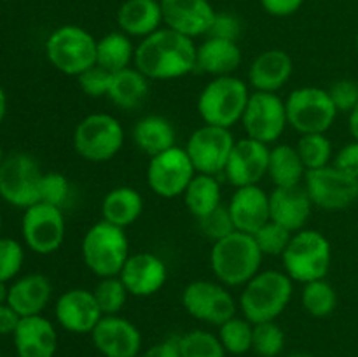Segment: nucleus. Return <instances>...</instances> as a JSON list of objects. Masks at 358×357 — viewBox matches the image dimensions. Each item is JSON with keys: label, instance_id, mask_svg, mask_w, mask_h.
<instances>
[{"label": "nucleus", "instance_id": "a19ab883", "mask_svg": "<svg viewBox=\"0 0 358 357\" xmlns=\"http://www.w3.org/2000/svg\"><path fill=\"white\" fill-rule=\"evenodd\" d=\"M292 231L280 226L275 220H268L261 230L255 231L254 238L255 241H257L262 254L280 255V258H282V254L285 252V248L289 247L290 240H292Z\"/></svg>", "mask_w": 358, "mask_h": 357}, {"label": "nucleus", "instance_id": "c85d7f7f", "mask_svg": "<svg viewBox=\"0 0 358 357\" xmlns=\"http://www.w3.org/2000/svg\"><path fill=\"white\" fill-rule=\"evenodd\" d=\"M133 142L142 153L152 158L177 146V132L170 119L164 115L149 114L138 119L133 128Z\"/></svg>", "mask_w": 358, "mask_h": 357}, {"label": "nucleus", "instance_id": "a878e982", "mask_svg": "<svg viewBox=\"0 0 358 357\" xmlns=\"http://www.w3.org/2000/svg\"><path fill=\"white\" fill-rule=\"evenodd\" d=\"M52 298V284L44 273H28L14 279L9 286L7 304L20 314V317L42 315Z\"/></svg>", "mask_w": 358, "mask_h": 357}, {"label": "nucleus", "instance_id": "7c9ffc66", "mask_svg": "<svg viewBox=\"0 0 358 357\" xmlns=\"http://www.w3.org/2000/svg\"><path fill=\"white\" fill-rule=\"evenodd\" d=\"M149 91L150 79L133 65L112 74V83L107 98L115 107L133 111L145 102V98L149 97Z\"/></svg>", "mask_w": 358, "mask_h": 357}, {"label": "nucleus", "instance_id": "e433bc0d", "mask_svg": "<svg viewBox=\"0 0 358 357\" xmlns=\"http://www.w3.org/2000/svg\"><path fill=\"white\" fill-rule=\"evenodd\" d=\"M296 147L308 172L329 167V164H332V160H334L332 142L329 140V136L325 133H308V135H301Z\"/></svg>", "mask_w": 358, "mask_h": 357}, {"label": "nucleus", "instance_id": "7ed1b4c3", "mask_svg": "<svg viewBox=\"0 0 358 357\" xmlns=\"http://www.w3.org/2000/svg\"><path fill=\"white\" fill-rule=\"evenodd\" d=\"M294 296V280L285 272L261 270L252 280L241 287V314L252 324L276 321L289 307Z\"/></svg>", "mask_w": 358, "mask_h": 357}, {"label": "nucleus", "instance_id": "2f4dec72", "mask_svg": "<svg viewBox=\"0 0 358 357\" xmlns=\"http://www.w3.org/2000/svg\"><path fill=\"white\" fill-rule=\"evenodd\" d=\"M306 172L296 146L276 144L269 149L268 177L271 178L275 188H292V186L304 184Z\"/></svg>", "mask_w": 358, "mask_h": 357}, {"label": "nucleus", "instance_id": "5fc2aeb1", "mask_svg": "<svg viewBox=\"0 0 358 357\" xmlns=\"http://www.w3.org/2000/svg\"><path fill=\"white\" fill-rule=\"evenodd\" d=\"M6 112H7V94L3 91V88L0 86V125H2L3 118H6Z\"/></svg>", "mask_w": 358, "mask_h": 357}, {"label": "nucleus", "instance_id": "f3484780", "mask_svg": "<svg viewBox=\"0 0 358 357\" xmlns=\"http://www.w3.org/2000/svg\"><path fill=\"white\" fill-rule=\"evenodd\" d=\"M269 149L268 144L250 136L236 140L222 175L234 188L259 186L262 178L268 177Z\"/></svg>", "mask_w": 358, "mask_h": 357}, {"label": "nucleus", "instance_id": "2eb2a0df", "mask_svg": "<svg viewBox=\"0 0 358 357\" xmlns=\"http://www.w3.org/2000/svg\"><path fill=\"white\" fill-rule=\"evenodd\" d=\"M304 188L313 206L327 212H341L358 200V178L350 177L334 164L306 172Z\"/></svg>", "mask_w": 358, "mask_h": 357}, {"label": "nucleus", "instance_id": "37998d69", "mask_svg": "<svg viewBox=\"0 0 358 357\" xmlns=\"http://www.w3.org/2000/svg\"><path fill=\"white\" fill-rule=\"evenodd\" d=\"M24 261V248L14 238L0 237V282H10L20 275Z\"/></svg>", "mask_w": 358, "mask_h": 357}, {"label": "nucleus", "instance_id": "4468645a", "mask_svg": "<svg viewBox=\"0 0 358 357\" xmlns=\"http://www.w3.org/2000/svg\"><path fill=\"white\" fill-rule=\"evenodd\" d=\"M241 126L250 139L275 144L289 126L285 100L278 93L252 91L241 115Z\"/></svg>", "mask_w": 358, "mask_h": 357}, {"label": "nucleus", "instance_id": "864d4df0", "mask_svg": "<svg viewBox=\"0 0 358 357\" xmlns=\"http://www.w3.org/2000/svg\"><path fill=\"white\" fill-rule=\"evenodd\" d=\"M348 130L352 133L353 140L358 142V105L348 114Z\"/></svg>", "mask_w": 358, "mask_h": 357}, {"label": "nucleus", "instance_id": "9b49d317", "mask_svg": "<svg viewBox=\"0 0 358 357\" xmlns=\"http://www.w3.org/2000/svg\"><path fill=\"white\" fill-rule=\"evenodd\" d=\"M182 304L196 321L212 326H222L233 318L238 310V301L224 284L212 280H194L182 290Z\"/></svg>", "mask_w": 358, "mask_h": 357}, {"label": "nucleus", "instance_id": "9d476101", "mask_svg": "<svg viewBox=\"0 0 358 357\" xmlns=\"http://www.w3.org/2000/svg\"><path fill=\"white\" fill-rule=\"evenodd\" d=\"M42 177L41 164L30 154H9L0 163V198L16 209H28L41 202Z\"/></svg>", "mask_w": 358, "mask_h": 357}, {"label": "nucleus", "instance_id": "423d86ee", "mask_svg": "<svg viewBox=\"0 0 358 357\" xmlns=\"http://www.w3.org/2000/svg\"><path fill=\"white\" fill-rule=\"evenodd\" d=\"M282 261L285 273L294 282L308 284L325 279L332 265V245L324 233L304 227L292 234Z\"/></svg>", "mask_w": 358, "mask_h": 357}, {"label": "nucleus", "instance_id": "473e14b6", "mask_svg": "<svg viewBox=\"0 0 358 357\" xmlns=\"http://www.w3.org/2000/svg\"><path fill=\"white\" fill-rule=\"evenodd\" d=\"M184 203L189 214L201 219L222 205V188L215 175L196 174L184 192Z\"/></svg>", "mask_w": 358, "mask_h": 357}, {"label": "nucleus", "instance_id": "4c0bfd02", "mask_svg": "<svg viewBox=\"0 0 358 357\" xmlns=\"http://www.w3.org/2000/svg\"><path fill=\"white\" fill-rule=\"evenodd\" d=\"M219 340L222 342L227 354L243 356L250 352L254 342V324L245 317L234 315L233 318L219 326Z\"/></svg>", "mask_w": 358, "mask_h": 357}, {"label": "nucleus", "instance_id": "f704fd0d", "mask_svg": "<svg viewBox=\"0 0 358 357\" xmlns=\"http://www.w3.org/2000/svg\"><path fill=\"white\" fill-rule=\"evenodd\" d=\"M301 304L311 317H329L338 307V293L334 286L325 279L311 280V282L303 284Z\"/></svg>", "mask_w": 358, "mask_h": 357}, {"label": "nucleus", "instance_id": "dca6fc26", "mask_svg": "<svg viewBox=\"0 0 358 357\" xmlns=\"http://www.w3.org/2000/svg\"><path fill=\"white\" fill-rule=\"evenodd\" d=\"M234 144L236 139L229 128L203 125L191 133L185 144V150L198 174L219 177L226 170Z\"/></svg>", "mask_w": 358, "mask_h": 357}, {"label": "nucleus", "instance_id": "4be33fe9", "mask_svg": "<svg viewBox=\"0 0 358 357\" xmlns=\"http://www.w3.org/2000/svg\"><path fill=\"white\" fill-rule=\"evenodd\" d=\"M227 210L233 219L234 230L254 234L269 219V192L261 186H243L236 188L227 203Z\"/></svg>", "mask_w": 358, "mask_h": 357}, {"label": "nucleus", "instance_id": "ea45409f", "mask_svg": "<svg viewBox=\"0 0 358 357\" xmlns=\"http://www.w3.org/2000/svg\"><path fill=\"white\" fill-rule=\"evenodd\" d=\"M285 349V332L276 321L254 324V342L252 350L259 357H276Z\"/></svg>", "mask_w": 358, "mask_h": 357}, {"label": "nucleus", "instance_id": "aec40b11", "mask_svg": "<svg viewBox=\"0 0 358 357\" xmlns=\"http://www.w3.org/2000/svg\"><path fill=\"white\" fill-rule=\"evenodd\" d=\"M163 23L189 38L205 37L212 30L217 10L208 0H159Z\"/></svg>", "mask_w": 358, "mask_h": 357}, {"label": "nucleus", "instance_id": "a211bd4d", "mask_svg": "<svg viewBox=\"0 0 358 357\" xmlns=\"http://www.w3.org/2000/svg\"><path fill=\"white\" fill-rule=\"evenodd\" d=\"M55 317L65 331L73 335H91L103 314L93 290L73 287L59 294L55 304Z\"/></svg>", "mask_w": 358, "mask_h": 357}, {"label": "nucleus", "instance_id": "ddd939ff", "mask_svg": "<svg viewBox=\"0 0 358 357\" xmlns=\"http://www.w3.org/2000/svg\"><path fill=\"white\" fill-rule=\"evenodd\" d=\"M196 174L198 172L185 147L175 146L150 158L147 167V184L159 198H180Z\"/></svg>", "mask_w": 358, "mask_h": 357}, {"label": "nucleus", "instance_id": "8fccbe9b", "mask_svg": "<svg viewBox=\"0 0 358 357\" xmlns=\"http://www.w3.org/2000/svg\"><path fill=\"white\" fill-rule=\"evenodd\" d=\"M304 0H261V6L269 16L287 18L296 14L303 7Z\"/></svg>", "mask_w": 358, "mask_h": 357}, {"label": "nucleus", "instance_id": "6ab92c4d", "mask_svg": "<svg viewBox=\"0 0 358 357\" xmlns=\"http://www.w3.org/2000/svg\"><path fill=\"white\" fill-rule=\"evenodd\" d=\"M91 340L103 357H138L142 352V332L121 315H103Z\"/></svg>", "mask_w": 358, "mask_h": 357}, {"label": "nucleus", "instance_id": "c756f323", "mask_svg": "<svg viewBox=\"0 0 358 357\" xmlns=\"http://www.w3.org/2000/svg\"><path fill=\"white\" fill-rule=\"evenodd\" d=\"M143 212V198L135 188L119 186L110 189L101 202V219L126 230L135 224Z\"/></svg>", "mask_w": 358, "mask_h": 357}, {"label": "nucleus", "instance_id": "de8ad7c7", "mask_svg": "<svg viewBox=\"0 0 358 357\" xmlns=\"http://www.w3.org/2000/svg\"><path fill=\"white\" fill-rule=\"evenodd\" d=\"M241 34V23L234 14L231 13H217L215 20H213L212 30L208 35L220 38H229V41H236Z\"/></svg>", "mask_w": 358, "mask_h": 357}, {"label": "nucleus", "instance_id": "412c9836", "mask_svg": "<svg viewBox=\"0 0 358 357\" xmlns=\"http://www.w3.org/2000/svg\"><path fill=\"white\" fill-rule=\"evenodd\" d=\"M117 276L128 289L129 296L149 298L159 293L168 282V266L152 252H138L129 254Z\"/></svg>", "mask_w": 358, "mask_h": 357}, {"label": "nucleus", "instance_id": "72a5a7b5", "mask_svg": "<svg viewBox=\"0 0 358 357\" xmlns=\"http://www.w3.org/2000/svg\"><path fill=\"white\" fill-rule=\"evenodd\" d=\"M135 49L131 37L119 31H110L96 42V65L110 74L124 70L135 62Z\"/></svg>", "mask_w": 358, "mask_h": 357}, {"label": "nucleus", "instance_id": "13d9d810", "mask_svg": "<svg viewBox=\"0 0 358 357\" xmlns=\"http://www.w3.org/2000/svg\"><path fill=\"white\" fill-rule=\"evenodd\" d=\"M0 231H2V214H0Z\"/></svg>", "mask_w": 358, "mask_h": 357}, {"label": "nucleus", "instance_id": "bf43d9fd", "mask_svg": "<svg viewBox=\"0 0 358 357\" xmlns=\"http://www.w3.org/2000/svg\"><path fill=\"white\" fill-rule=\"evenodd\" d=\"M355 42H357V51H358V34H357V41Z\"/></svg>", "mask_w": 358, "mask_h": 357}, {"label": "nucleus", "instance_id": "052dcab7", "mask_svg": "<svg viewBox=\"0 0 358 357\" xmlns=\"http://www.w3.org/2000/svg\"><path fill=\"white\" fill-rule=\"evenodd\" d=\"M0 357H2V356H0Z\"/></svg>", "mask_w": 358, "mask_h": 357}, {"label": "nucleus", "instance_id": "20e7f679", "mask_svg": "<svg viewBox=\"0 0 358 357\" xmlns=\"http://www.w3.org/2000/svg\"><path fill=\"white\" fill-rule=\"evenodd\" d=\"M250 98L248 83L236 76L212 77L198 97V114L205 125L233 128L241 122L245 107Z\"/></svg>", "mask_w": 358, "mask_h": 357}, {"label": "nucleus", "instance_id": "603ef678", "mask_svg": "<svg viewBox=\"0 0 358 357\" xmlns=\"http://www.w3.org/2000/svg\"><path fill=\"white\" fill-rule=\"evenodd\" d=\"M140 357H180L177 340H164V342L156 343L143 354H140Z\"/></svg>", "mask_w": 358, "mask_h": 357}, {"label": "nucleus", "instance_id": "09e8293b", "mask_svg": "<svg viewBox=\"0 0 358 357\" xmlns=\"http://www.w3.org/2000/svg\"><path fill=\"white\" fill-rule=\"evenodd\" d=\"M332 164L345 172L350 177L358 178V142L352 140L350 144H345L338 153L334 154Z\"/></svg>", "mask_w": 358, "mask_h": 357}, {"label": "nucleus", "instance_id": "c9c22d12", "mask_svg": "<svg viewBox=\"0 0 358 357\" xmlns=\"http://www.w3.org/2000/svg\"><path fill=\"white\" fill-rule=\"evenodd\" d=\"M180 357H226L219 335L206 331V329H192L177 340Z\"/></svg>", "mask_w": 358, "mask_h": 357}, {"label": "nucleus", "instance_id": "c03bdc74", "mask_svg": "<svg viewBox=\"0 0 358 357\" xmlns=\"http://www.w3.org/2000/svg\"><path fill=\"white\" fill-rule=\"evenodd\" d=\"M199 230L205 234L206 238H210L212 241L220 240V238L231 234L234 230L233 219H231V214L227 210V205H220L219 209H215L213 212L206 214L205 217L198 219Z\"/></svg>", "mask_w": 358, "mask_h": 357}, {"label": "nucleus", "instance_id": "1a4fd4ad", "mask_svg": "<svg viewBox=\"0 0 358 357\" xmlns=\"http://www.w3.org/2000/svg\"><path fill=\"white\" fill-rule=\"evenodd\" d=\"M289 126L299 135L327 133L338 118V108L327 90L317 86L296 88L285 98Z\"/></svg>", "mask_w": 358, "mask_h": 357}, {"label": "nucleus", "instance_id": "6e6d98bb", "mask_svg": "<svg viewBox=\"0 0 358 357\" xmlns=\"http://www.w3.org/2000/svg\"><path fill=\"white\" fill-rule=\"evenodd\" d=\"M7 298H9V286L7 282H0V304L7 303Z\"/></svg>", "mask_w": 358, "mask_h": 357}, {"label": "nucleus", "instance_id": "58836bf2", "mask_svg": "<svg viewBox=\"0 0 358 357\" xmlns=\"http://www.w3.org/2000/svg\"><path fill=\"white\" fill-rule=\"evenodd\" d=\"M100 310L103 315H119L128 301V289L119 276H105L98 280L93 289Z\"/></svg>", "mask_w": 358, "mask_h": 357}, {"label": "nucleus", "instance_id": "49530a36", "mask_svg": "<svg viewBox=\"0 0 358 357\" xmlns=\"http://www.w3.org/2000/svg\"><path fill=\"white\" fill-rule=\"evenodd\" d=\"M332 102L338 112L350 114L358 105V83L353 79H338L329 88Z\"/></svg>", "mask_w": 358, "mask_h": 357}, {"label": "nucleus", "instance_id": "393cba45", "mask_svg": "<svg viewBox=\"0 0 358 357\" xmlns=\"http://www.w3.org/2000/svg\"><path fill=\"white\" fill-rule=\"evenodd\" d=\"M294 74L292 56L283 49H268L257 55L248 69V86L254 91L278 93Z\"/></svg>", "mask_w": 358, "mask_h": 357}, {"label": "nucleus", "instance_id": "39448f33", "mask_svg": "<svg viewBox=\"0 0 358 357\" xmlns=\"http://www.w3.org/2000/svg\"><path fill=\"white\" fill-rule=\"evenodd\" d=\"M84 265L98 279L117 276L129 258V241L122 227L98 220L84 233L80 244Z\"/></svg>", "mask_w": 358, "mask_h": 357}, {"label": "nucleus", "instance_id": "a18cd8bd", "mask_svg": "<svg viewBox=\"0 0 358 357\" xmlns=\"http://www.w3.org/2000/svg\"><path fill=\"white\" fill-rule=\"evenodd\" d=\"M77 83H79V88L83 90V93L87 94V97H107L108 90H110L112 74L108 72V70L101 69V66L94 65L91 66V69H87L86 72L80 74V76L77 77Z\"/></svg>", "mask_w": 358, "mask_h": 357}, {"label": "nucleus", "instance_id": "4d7b16f0", "mask_svg": "<svg viewBox=\"0 0 358 357\" xmlns=\"http://www.w3.org/2000/svg\"><path fill=\"white\" fill-rule=\"evenodd\" d=\"M3 158H6V156H3V150H2V146H0V163H2V161H3Z\"/></svg>", "mask_w": 358, "mask_h": 357}, {"label": "nucleus", "instance_id": "f03ea898", "mask_svg": "<svg viewBox=\"0 0 358 357\" xmlns=\"http://www.w3.org/2000/svg\"><path fill=\"white\" fill-rule=\"evenodd\" d=\"M264 254L254 234L233 231L213 241L210 248V268L215 279L226 287H243L261 272Z\"/></svg>", "mask_w": 358, "mask_h": 357}, {"label": "nucleus", "instance_id": "f8f14e48", "mask_svg": "<svg viewBox=\"0 0 358 357\" xmlns=\"http://www.w3.org/2000/svg\"><path fill=\"white\" fill-rule=\"evenodd\" d=\"M66 220L63 209L37 202L28 206L21 219V234L24 245L41 255L55 254L65 241Z\"/></svg>", "mask_w": 358, "mask_h": 357}, {"label": "nucleus", "instance_id": "b1692460", "mask_svg": "<svg viewBox=\"0 0 358 357\" xmlns=\"http://www.w3.org/2000/svg\"><path fill=\"white\" fill-rule=\"evenodd\" d=\"M13 342L17 357H55L58 350V331L44 315L21 317Z\"/></svg>", "mask_w": 358, "mask_h": 357}, {"label": "nucleus", "instance_id": "6e6552de", "mask_svg": "<svg viewBox=\"0 0 358 357\" xmlns=\"http://www.w3.org/2000/svg\"><path fill=\"white\" fill-rule=\"evenodd\" d=\"M96 42L86 28L63 24L45 41V56L58 72L79 77L96 65Z\"/></svg>", "mask_w": 358, "mask_h": 357}, {"label": "nucleus", "instance_id": "cd10ccee", "mask_svg": "<svg viewBox=\"0 0 358 357\" xmlns=\"http://www.w3.org/2000/svg\"><path fill=\"white\" fill-rule=\"evenodd\" d=\"M163 24L159 0H124L117 9V27L128 37L140 41L157 31Z\"/></svg>", "mask_w": 358, "mask_h": 357}, {"label": "nucleus", "instance_id": "0eeeda50", "mask_svg": "<svg viewBox=\"0 0 358 357\" xmlns=\"http://www.w3.org/2000/svg\"><path fill=\"white\" fill-rule=\"evenodd\" d=\"M72 142L83 160L105 163L121 153L124 146V128L112 114L94 112L77 122Z\"/></svg>", "mask_w": 358, "mask_h": 357}, {"label": "nucleus", "instance_id": "f257e3e1", "mask_svg": "<svg viewBox=\"0 0 358 357\" xmlns=\"http://www.w3.org/2000/svg\"><path fill=\"white\" fill-rule=\"evenodd\" d=\"M196 56L194 38L164 27L138 42L133 65L150 80H171L194 72Z\"/></svg>", "mask_w": 358, "mask_h": 357}, {"label": "nucleus", "instance_id": "3c124183", "mask_svg": "<svg viewBox=\"0 0 358 357\" xmlns=\"http://www.w3.org/2000/svg\"><path fill=\"white\" fill-rule=\"evenodd\" d=\"M21 317L16 310H14L10 304L3 303L0 304V336H7L14 335L16 331L17 324H20Z\"/></svg>", "mask_w": 358, "mask_h": 357}, {"label": "nucleus", "instance_id": "5701e85b", "mask_svg": "<svg viewBox=\"0 0 358 357\" xmlns=\"http://www.w3.org/2000/svg\"><path fill=\"white\" fill-rule=\"evenodd\" d=\"M313 210V202L304 184L292 188H275L269 192V219L289 231L304 230Z\"/></svg>", "mask_w": 358, "mask_h": 357}, {"label": "nucleus", "instance_id": "79ce46f5", "mask_svg": "<svg viewBox=\"0 0 358 357\" xmlns=\"http://www.w3.org/2000/svg\"><path fill=\"white\" fill-rule=\"evenodd\" d=\"M72 198V184L59 172H44L41 184V202L65 209Z\"/></svg>", "mask_w": 358, "mask_h": 357}, {"label": "nucleus", "instance_id": "bb28decb", "mask_svg": "<svg viewBox=\"0 0 358 357\" xmlns=\"http://www.w3.org/2000/svg\"><path fill=\"white\" fill-rule=\"evenodd\" d=\"M243 62V55L236 41L206 35L198 46L196 70L210 74L212 77L234 76Z\"/></svg>", "mask_w": 358, "mask_h": 357}]
</instances>
